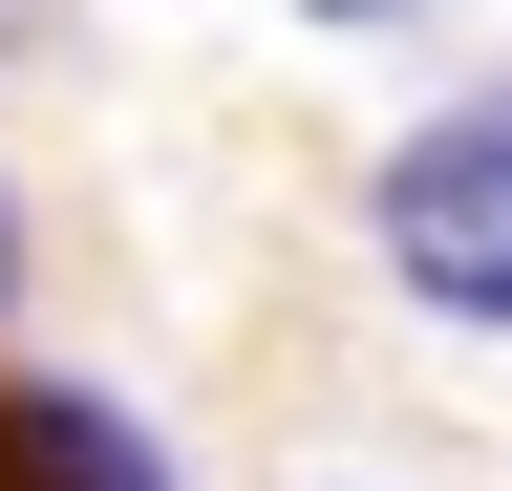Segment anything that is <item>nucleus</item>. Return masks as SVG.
<instances>
[{"instance_id":"nucleus-3","label":"nucleus","mask_w":512,"mask_h":491,"mask_svg":"<svg viewBox=\"0 0 512 491\" xmlns=\"http://www.w3.org/2000/svg\"><path fill=\"white\" fill-rule=\"evenodd\" d=\"M299 22H427V0H299Z\"/></svg>"},{"instance_id":"nucleus-1","label":"nucleus","mask_w":512,"mask_h":491,"mask_svg":"<svg viewBox=\"0 0 512 491\" xmlns=\"http://www.w3.org/2000/svg\"><path fill=\"white\" fill-rule=\"evenodd\" d=\"M384 278H406L427 321H512V86L427 107V129L384 150Z\"/></svg>"},{"instance_id":"nucleus-2","label":"nucleus","mask_w":512,"mask_h":491,"mask_svg":"<svg viewBox=\"0 0 512 491\" xmlns=\"http://www.w3.org/2000/svg\"><path fill=\"white\" fill-rule=\"evenodd\" d=\"M0 491H171V449L107 385H0Z\"/></svg>"},{"instance_id":"nucleus-4","label":"nucleus","mask_w":512,"mask_h":491,"mask_svg":"<svg viewBox=\"0 0 512 491\" xmlns=\"http://www.w3.org/2000/svg\"><path fill=\"white\" fill-rule=\"evenodd\" d=\"M0 299H22V214H0Z\"/></svg>"}]
</instances>
